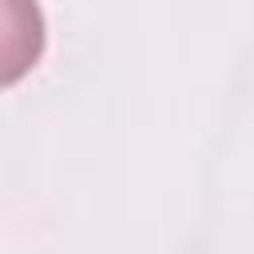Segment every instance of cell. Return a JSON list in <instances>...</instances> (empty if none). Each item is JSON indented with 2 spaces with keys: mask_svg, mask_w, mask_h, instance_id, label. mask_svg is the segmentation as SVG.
<instances>
[{
  "mask_svg": "<svg viewBox=\"0 0 254 254\" xmlns=\"http://www.w3.org/2000/svg\"><path fill=\"white\" fill-rule=\"evenodd\" d=\"M44 40L48 28L36 0H0V91L40 64Z\"/></svg>",
  "mask_w": 254,
  "mask_h": 254,
  "instance_id": "6da1fadb",
  "label": "cell"
}]
</instances>
